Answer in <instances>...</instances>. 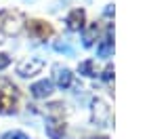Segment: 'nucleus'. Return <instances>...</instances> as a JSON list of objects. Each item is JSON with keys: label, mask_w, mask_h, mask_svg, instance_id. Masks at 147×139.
I'll use <instances>...</instances> for the list:
<instances>
[{"label": "nucleus", "mask_w": 147, "mask_h": 139, "mask_svg": "<svg viewBox=\"0 0 147 139\" xmlns=\"http://www.w3.org/2000/svg\"><path fill=\"white\" fill-rule=\"evenodd\" d=\"M17 89L9 80H0V114H15L17 112Z\"/></svg>", "instance_id": "1"}, {"label": "nucleus", "mask_w": 147, "mask_h": 139, "mask_svg": "<svg viewBox=\"0 0 147 139\" xmlns=\"http://www.w3.org/2000/svg\"><path fill=\"white\" fill-rule=\"evenodd\" d=\"M21 28H23L21 13H17V11H2L0 13V30H2L4 34L15 36V34L21 32Z\"/></svg>", "instance_id": "2"}, {"label": "nucleus", "mask_w": 147, "mask_h": 139, "mask_svg": "<svg viewBox=\"0 0 147 139\" xmlns=\"http://www.w3.org/2000/svg\"><path fill=\"white\" fill-rule=\"evenodd\" d=\"M92 124H97V127H109L111 124V110L107 108V103L103 101V99H95L92 101Z\"/></svg>", "instance_id": "3"}, {"label": "nucleus", "mask_w": 147, "mask_h": 139, "mask_svg": "<svg viewBox=\"0 0 147 139\" xmlns=\"http://www.w3.org/2000/svg\"><path fill=\"white\" fill-rule=\"evenodd\" d=\"M44 59H40V57H30V59H23L21 63L17 65V74L21 76V78H32V76H36L40 74V72L44 70Z\"/></svg>", "instance_id": "4"}, {"label": "nucleus", "mask_w": 147, "mask_h": 139, "mask_svg": "<svg viewBox=\"0 0 147 139\" xmlns=\"http://www.w3.org/2000/svg\"><path fill=\"white\" fill-rule=\"evenodd\" d=\"M28 32H30V36L40 38V40H46L49 36H53V28L46 21H42V19H30L28 21Z\"/></svg>", "instance_id": "5"}, {"label": "nucleus", "mask_w": 147, "mask_h": 139, "mask_svg": "<svg viewBox=\"0 0 147 139\" xmlns=\"http://www.w3.org/2000/svg\"><path fill=\"white\" fill-rule=\"evenodd\" d=\"M71 80H74V74L63 68V65H53V84H57L59 89H69L71 87Z\"/></svg>", "instance_id": "6"}, {"label": "nucleus", "mask_w": 147, "mask_h": 139, "mask_svg": "<svg viewBox=\"0 0 147 139\" xmlns=\"http://www.w3.org/2000/svg\"><path fill=\"white\" fill-rule=\"evenodd\" d=\"M53 91H55V84H53L51 80H46V78L34 82L30 87V93H32V97H34V99H46V97L53 95Z\"/></svg>", "instance_id": "7"}, {"label": "nucleus", "mask_w": 147, "mask_h": 139, "mask_svg": "<svg viewBox=\"0 0 147 139\" xmlns=\"http://www.w3.org/2000/svg\"><path fill=\"white\" fill-rule=\"evenodd\" d=\"M46 135H49V139H63L65 135V122L61 120V118H46Z\"/></svg>", "instance_id": "8"}, {"label": "nucleus", "mask_w": 147, "mask_h": 139, "mask_svg": "<svg viewBox=\"0 0 147 139\" xmlns=\"http://www.w3.org/2000/svg\"><path fill=\"white\" fill-rule=\"evenodd\" d=\"M65 21H67V28L69 30H82L84 28V21H86V13L82 11V9H74L69 15H67V19H65Z\"/></svg>", "instance_id": "9"}, {"label": "nucleus", "mask_w": 147, "mask_h": 139, "mask_svg": "<svg viewBox=\"0 0 147 139\" xmlns=\"http://www.w3.org/2000/svg\"><path fill=\"white\" fill-rule=\"evenodd\" d=\"M80 74H84V76H95V72H92V61L88 59V61H84V63H80V68H78Z\"/></svg>", "instance_id": "10"}, {"label": "nucleus", "mask_w": 147, "mask_h": 139, "mask_svg": "<svg viewBox=\"0 0 147 139\" xmlns=\"http://www.w3.org/2000/svg\"><path fill=\"white\" fill-rule=\"evenodd\" d=\"M55 51L57 53H65V55H74V49L67 42H55Z\"/></svg>", "instance_id": "11"}, {"label": "nucleus", "mask_w": 147, "mask_h": 139, "mask_svg": "<svg viewBox=\"0 0 147 139\" xmlns=\"http://www.w3.org/2000/svg\"><path fill=\"white\" fill-rule=\"evenodd\" d=\"M11 65V57L6 53H0V70H6Z\"/></svg>", "instance_id": "12"}, {"label": "nucleus", "mask_w": 147, "mask_h": 139, "mask_svg": "<svg viewBox=\"0 0 147 139\" xmlns=\"http://www.w3.org/2000/svg\"><path fill=\"white\" fill-rule=\"evenodd\" d=\"M95 139H109V137H95Z\"/></svg>", "instance_id": "13"}]
</instances>
